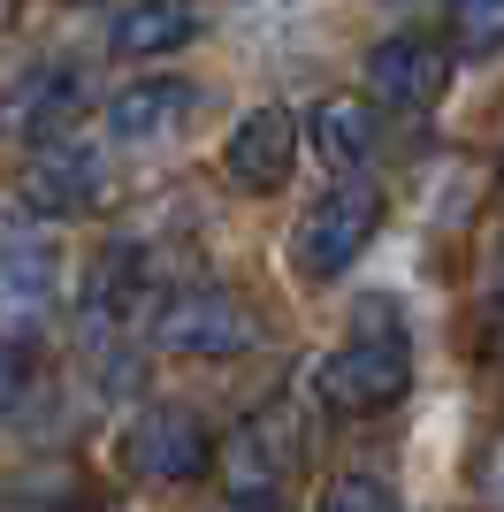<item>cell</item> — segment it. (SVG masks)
Instances as JSON below:
<instances>
[{
  "mask_svg": "<svg viewBox=\"0 0 504 512\" xmlns=\"http://www.w3.org/2000/svg\"><path fill=\"white\" fill-rule=\"evenodd\" d=\"M413 390V344L382 306L359 314V337L336 344L329 360L314 367V398L329 413H390Z\"/></svg>",
  "mask_w": 504,
  "mask_h": 512,
  "instance_id": "obj_1",
  "label": "cell"
},
{
  "mask_svg": "<svg viewBox=\"0 0 504 512\" xmlns=\"http://www.w3.org/2000/svg\"><path fill=\"white\" fill-rule=\"evenodd\" d=\"M375 230H382V184L344 176L336 192H321L314 207L298 214V230H291V268H298L306 283H336L359 253H367V245H375Z\"/></svg>",
  "mask_w": 504,
  "mask_h": 512,
  "instance_id": "obj_2",
  "label": "cell"
},
{
  "mask_svg": "<svg viewBox=\"0 0 504 512\" xmlns=\"http://www.w3.org/2000/svg\"><path fill=\"white\" fill-rule=\"evenodd\" d=\"M16 192L31 214H100L115 199V176H107V153L84 146V138H46V146H23V169H16Z\"/></svg>",
  "mask_w": 504,
  "mask_h": 512,
  "instance_id": "obj_3",
  "label": "cell"
},
{
  "mask_svg": "<svg viewBox=\"0 0 504 512\" xmlns=\"http://www.w3.org/2000/svg\"><path fill=\"white\" fill-rule=\"evenodd\" d=\"M153 337L176 360H237L260 337V321L230 283H199V291H176L168 306H153Z\"/></svg>",
  "mask_w": 504,
  "mask_h": 512,
  "instance_id": "obj_4",
  "label": "cell"
},
{
  "mask_svg": "<svg viewBox=\"0 0 504 512\" xmlns=\"http://www.w3.org/2000/svg\"><path fill=\"white\" fill-rule=\"evenodd\" d=\"M123 467L153 490H176V482H199L214 467V436L191 406H138L123 428Z\"/></svg>",
  "mask_w": 504,
  "mask_h": 512,
  "instance_id": "obj_5",
  "label": "cell"
},
{
  "mask_svg": "<svg viewBox=\"0 0 504 512\" xmlns=\"http://www.w3.org/2000/svg\"><path fill=\"white\" fill-rule=\"evenodd\" d=\"M199 115H207V92L191 85V77H138V85H123L100 107L115 146H176Z\"/></svg>",
  "mask_w": 504,
  "mask_h": 512,
  "instance_id": "obj_6",
  "label": "cell"
},
{
  "mask_svg": "<svg viewBox=\"0 0 504 512\" xmlns=\"http://www.w3.org/2000/svg\"><path fill=\"white\" fill-rule=\"evenodd\" d=\"M367 92H375L382 107L420 115V107H436L443 92H451V54H443L436 39H420V31H398V39L367 46Z\"/></svg>",
  "mask_w": 504,
  "mask_h": 512,
  "instance_id": "obj_7",
  "label": "cell"
},
{
  "mask_svg": "<svg viewBox=\"0 0 504 512\" xmlns=\"http://www.w3.org/2000/svg\"><path fill=\"white\" fill-rule=\"evenodd\" d=\"M298 123H291V107H252L245 123L230 130V146H222V169H230L237 192H283L298 169Z\"/></svg>",
  "mask_w": 504,
  "mask_h": 512,
  "instance_id": "obj_8",
  "label": "cell"
},
{
  "mask_svg": "<svg viewBox=\"0 0 504 512\" xmlns=\"http://www.w3.org/2000/svg\"><path fill=\"white\" fill-rule=\"evenodd\" d=\"M54 291H62L54 245H39V237L0 245V344H31V329L54 314Z\"/></svg>",
  "mask_w": 504,
  "mask_h": 512,
  "instance_id": "obj_9",
  "label": "cell"
},
{
  "mask_svg": "<svg viewBox=\"0 0 504 512\" xmlns=\"http://www.w3.org/2000/svg\"><path fill=\"white\" fill-rule=\"evenodd\" d=\"M306 146H314L329 169L359 176L367 161H375V146H382V115H375V100H352V92H329V100H314V115H306Z\"/></svg>",
  "mask_w": 504,
  "mask_h": 512,
  "instance_id": "obj_10",
  "label": "cell"
},
{
  "mask_svg": "<svg viewBox=\"0 0 504 512\" xmlns=\"http://www.w3.org/2000/svg\"><path fill=\"white\" fill-rule=\"evenodd\" d=\"M191 39H199V0H130L123 16L107 23V46L123 62H153V54H176Z\"/></svg>",
  "mask_w": 504,
  "mask_h": 512,
  "instance_id": "obj_11",
  "label": "cell"
},
{
  "mask_svg": "<svg viewBox=\"0 0 504 512\" xmlns=\"http://www.w3.org/2000/svg\"><path fill=\"white\" fill-rule=\"evenodd\" d=\"M222 467H230V490H237V497H275V482H283V467H291L283 421H245Z\"/></svg>",
  "mask_w": 504,
  "mask_h": 512,
  "instance_id": "obj_12",
  "label": "cell"
},
{
  "mask_svg": "<svg viewBox=\"0 0 504 512\" xmlns=\"http://www.w3.org/2000/svg\"><path fill=\"white\" fill-rule=\"evenodd\" d=\"M451 54H504V0H443Z\"/></svg>",
  "mask_w": 504,
  "mask_h": 512,
  "instance_id": "obj_13",
  "label": "cell"
},
{
  "mask_svg": "<svg viewBox=\"0 0 504 512\" xmlns=\"http://www.w3.org/2000/svg\"><path fill=\"white\" fill-rule=\"evenodd\" d=\"M46 398V367L31 344H0V428L23 421V413Z\"/></svg>",
  "mask_w": 504,
  "mask_h": 512,
  "instance_id": "obj_14",
  "label": "cell"
},
{
  "mask_svg": "<svg viewBox=\"0 0 504 512\" xmlns=\"http://www.w3.org/2000/svg\"><path fill=\"white\" fill-rule=\"evenodd\" d=\"M314 512H398V490L382 474H336Z\"/></svg>",
  "mask_w": 504,
  "mask_h": 512,
  "instance_id": "obj_15",
  "label": "cell"
},
{
  "mask_svg": "<svg viewBox=\"0 0 504 512\" xmlns=\"http://www.w3.org/2000/svg\"><path fill=\"white\" fill-rule=\"evenodd\" d=\"M482 497H489V505L504 512V436H497V444L482 451Z\"/></svg>",
  "mask_w": 504,
  "mask_h": 512,
  "instance_id": "obj_16",
  "label": "cell"
},
{
  "mask_svg": "<svg viewBox=\"0 0 504 512\" xmlns=\"http://www.w3.org/2000/svg\"><path fill=\"white\" fill-rule=\"evenodd\" d=\"M489 291H497V306H504V230H497V245H489Z\"/></svg>",
  "mask_w": 504,
  "mask_h": 512,
  "instance_id": "obj_17",
  "label": "cell"
},
{
  "mask_svg": "<svg viewBox=\"0 0 504 512\" xmlns=\"http://www.w3.org/2000/svg\"><path fill=\"white\" fill-rule=\"evenodd\" d=\"M230 512H283V497H237Z\"/></svg>",
  "mask_w": 504,
  "mask_h": 512,
  "instance_id": "obj_18",
  "label": "cell"
},
{
  "mask_svg": "<svg viewBox=\"0 0 504 512\" xmlns=\"http://www.w3.org/2000/svg\"><path fill=\"white\" fill-rule=\"evenodd\" d=\"M489 352L504 360V306H497V329H489Z\"/></svg>",
  "mask_w": 504,
  "mask_h": 512,
  "instance_id": "obj_19",
  "label": "cell"
},
{
  "mask_svg": "<svg viewBox=\"0 0 504 512\" xmlns=\"http://www.w3.org/2000/svg\"><path fill=\"white\" fill-rule=\"evenodd\" d=\"M69 8H77V0H69Z\"/></svg>",
  "mask_w": 504,
  "mask_h": 512,
  "instance_id": "obj_20",
  "label": "cell"
}]
</instances>
